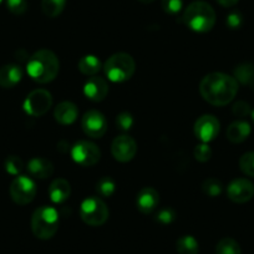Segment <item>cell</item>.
<instances>
[{"label": "cell", "instance_id": "6da1fadb", "mask_svg": "<svg viewBox=\"0 0 254 254\" xmlns=\"http://www.w3.org/2000/svg\"><path fill=\"white\" fill-rule=\"evenodd\" d=\"M203 100L214 106H224L233 101L238 92V81L223 72H211L199 82Z\"/></svg>", "mask_w": 254, "mask_h": 254}, {"label": "cell", "instance_id": "603a6c76", "mask_svg": "<svg viewBox=\"0 0 254 254\" xmlns=\"http://www.w3.org/2000/svg\"><path fill=\"white\" fill-rule=\"evenodd\" d=\"M178 254H198V242L193 236H182L176 242Z\"/></svg>", "mask_w": 254, "mask_h": 254}, {"label": "cell", "instance_id": "d6a6232c", "mask_svg": "<svg viewBox=\"0 0 254 254\" xmlns=\"http://www.w3.org/2000/svg\"><path fill=\"white\" fill-rule=\"evenodd\" d=\"M116 125L120 130L122 131L130 130L133 125V119L131 116V114H128V112H122V114H120L116 119Z\"/></svg>", "mask_w": 254, "mask_h": 254}, {"label": "cell", "instance_id": "9c48e42d", "mask_svg": "<svg viewBox=\"0 0 254 254\" xmlns=\"http://www.w3.org/2000/svg\"><path fill=\"white\" fill-rule=\"evenodd\" d=\"M72 160L82 167H91L101 158V151L90 141H79L71 150Z\"/></svg>", "mask_w": 254, "mask_h": 254}, {"label": "cell", "instance_id": "e575fe53", "mask_svg": "<svg viewBox=\"0 0 254 254\" xmlns=\"http://www.w3.org/2000/svg\"><path fill=\"white\" fill-rule=\"evenodd\" d=\"M227 25L229 29H239L243 24V16L239 11H232L228 16H227L226 20Z\"/></svg>", "mask_w": 254, "mask_h": 254}, {"label": "cell", "instance_id": "3957f363", "mask_svg": "<svg viewBox=\"0 0 254 254\" xmlns=\"http://www.w3.org/2000/svg\"><path fill=\"white\" fill-rule=\"evenodd\" d=\"M183 21L196 33H208L216 24V13L206 1H193L183 13Z\"/></svg>", "mask_w": 254, "mask_h": 254}, {"label": "cell", "instance_id": "ba28073f", "mask_svg": "<svg viewBox=\"0 0 254 254\" xmlns=\"http://www.w3.org/2000/svg\"><path fill=\"white\" fill-rule=\"evenodd\" d=\"M53 105V96L48 90L38 89L28 95L24 102V110L30 116L39 117L45 115Z\"/></svg>", "mask_w": 254, "mask_h": 254}, {"label": "cell", "instance_id": "d4e9b609", "mask_svg": "<svg viewBox=\"0 0 254 254\" xmlns=\"http://www.w3.org/2000/svg\"><path fill=\"white\" fill-rule=\"evenodd\" d=\"M216 254H242V249L233 238H223L217 244Z\"/></svg>", "mask_w": 254, "mask_h": 254}, {"label": "cell", "instance_id": "d590c367", "mask_svg": "<svg viewBox=\"0 0 254 254\" xmlns=\"http://www.w3.org/2000/svg\"><path fill=\"white\" fill-rule=\"evenodd\" d=\"M233 114L238 117H246L249 114H252L251 106H249L247 102L244 101H238L233 105V109H232Z\"/></svg>", "mask_w": 254, "mask_h": 254}, {"label": "cell", "instance_id": "d6986e66", "mask_svg": "<svg viewBox=\"0 0 254 254\" xmlns=\"http://www.w3.org/2000/svg\"><path fill=\"white\" fill-rule=\"evenodd\" d=\"M28 171L33 177L45 180L54 173V165L46 158L35 157L29 161Z\"/></svg>", "mask_w": 254, "mask_h": 254}, {"label": "cell", "instance_id": "4dcf8cb0", "mask_svg": "<svg viewBox=\"0 0 254 254\" xmlns=\"http://www.w3.org/2000/svg\"><path fill=\"white\" fill-rule=\"evenodd\" d=\"M6 6L14 15H23L28 10L26 0H6Z\"/></svg>", "mask_w": 254, "mask_h": 254}, {"label": "cell", "instance_id": "8d00e7d4", "mask_svg": "<svg viewBox=\"0 0 254 254\" xmlns=\"http://www.w3.org/2000/svg\"><path fill=\"white\" fill-rule=\"evenodd\" d=\"M217 1H218V4H221L222 6H224V8H231V6L236 5L239 0H217Z\"/></svg>", "mask_w": 254, "mask_h": 254}, {"label": "cell", "instance_id": "f546056e", "mask_svg": "<svg viewBox=\"0 0 254 254\" xmlns=\"http://www.w3.org/2000/svg\"><path fill=\"white\" fill-rule=\"evenodd\" d=\"M161 5L165 13L170 14V15H176L182 10L183 1L182 0H162Z\"/></svg>", "mask_w": 254, "mask_h": 254}, {"label": "cell", "instance_id": "cb8c5ba5", "mask_svg": "<svg viewBox=\"0 0 254 254\" xmlns=\"http://www.w3.org/2000/svg\"><path fill=\"white\" fill-rule=\"evenodd\" d=\"M66 6V0H41V10L48 18H56Z\"/></svg>", "mask_w": 254, "mask_h": 254}, {"label": "cell", "instance_id": "7402d4cb", "mask_svg": "<svg viewBox=\"0 0 254 254\" xmlns=\"http://www.w3.org/2000/svg\"><path fill=\"white\" fill-rule=\"evenodd\" d=\"M234 79L254 89V66L252 64H242L234 70Z\"/></svg>", "mask_w": 254, "mask_h": 254}, {"label": "cell", "instance_id": "52a82bcc", "mask_svg": "<svg viewBox=\"0 0 254 254\" xmlns=\"http://www.w3.org/2000/svg\"><path fill=\"white\" fill-rule=\"evenodd\" d=\"M10 196L15 203L28 204L36 196V185L28 176H18L10 185Z\"/></svg>", "mask_w": 254, "mask_h": 254}, {"label": "cell", "instance_id": "9a60e30c", "mask_svg": "<svg viewBox=\"0 0 254 254\" xmlns=\"http://www.w3.org/2000/svg\"><path fill=\"white\" fill-rule=\"evenodd\" d=\"M84 94L91 101L100 102L109 94V85L102 77L92 76L85 82Z\"/></svg>", "mask_w": 254, "mask_h": 254}, {"label": "cell", "instance_id": "8fae6325", "mask_svg": "<svg viewBox=\"0 0 254 254\" xmlns=\"http://www.w3.org/2000/svg\"><path fill=\"white\" fill-rule=\"evenodd\" d=\"M219 128L221 124L217 117L212 115H203L194 124V135L203 143H208L218 136Z\"/></svg>", "mask_w": 254, "mask_h": 254}, {"label": "cell", "instance_id": "7c38bea8", "mask_svg": "<svg viewBox=\"0 0 254 254\" xmlns=\"http://www.w3.org/2000/svg\"><path fill=\"white\" fill-rule=\"evenodd\" d=\"M136 152H137V145L135 140L127 135L116 137L111 145L112 156L119 162H130L136 156Z\"/></svg>", "mask_w": 254, "mask_h": 254}, {"label": "cell", "instance_id": "f35d334b", "mask_svg": "<svg viewBox=\"0 0 254 254\" xmlns=\"http://www.w3.org/2000/svg\"><path fill=\"white\" fill-rule=\"evenodd\" d=\"M252 120H253V122H254V110L252 111Z\"/></svg>", "mask_w": 254, "mask_h": 254}, {"label": "cell", "instance_id": "30bf717a", "mask_svg": "<svg viewBox=\"0 0 254 254\" xmlns=\"http://www.w3.org/2000/svg\"><path fill=\"white\" fill-rule=\"evenodd\" d=\"M81 127L85 135L92 138H100L107 131V121L104 115L96 110H90L81 120Z\"/></svg>", "mask_w": 254, "mask_h": 254}, {"label": "cell", "instance_id": "7a4b0ae2", "mask_svg": "<svg viewBox=\"0 0 254 254\" xmlns=\"http://www.w3.org/2000/svg\"><path fill=\"white\" fill-rule=\"evenodd\" d=\"M59 69H60V63L58 56L53 51L46 49L36 51L29 59L26 66L29 76L39 84H48L53 81L58 76Z\"/></svg>", "mask_w": 254, "mask_h": 254}, {"label": "cell", "instance_id": "4316f807", "mask_svg": "<svg viewBox=\"0 0 254 254\" xmlns=\"http://www.w3.org/2000/svg\"><path fill=\"white\" fill-rule=\"evenodd\" d=\"M114 180L111 177H101L96 183V190L97 193L101 197H111L115 192Z\"/></svg>", "mask_w": 254, "mask_h": 254}, {"label": "cell", "instance_id": "277c9868", "mask_svg": "<svg viewBox=\"0 0 254 254\" xmlns=\"http://www.w3.org/2000/svg\"><path fill=\"white\" fill-rule=\"evenodd\" d=\"M59 213L54 207L41 206L33 213L31 217V231L39 239L53 238L59 229Z\"/></svg>", "mask_w": 254, "mask_h": 254}, {"label": "cell", "instance_id": "ffe728a7", "mask_svg": "<svg viewBox=\"0 0 254 254\" xmlns=\"http://www.w3.org/2000/svg\"><path fill=\"white\" fill-rule=\"evenodd\" d=\"M251 125L246 121H234L227 128V138L233 143H241L251 135Z\"/></svg>", "mask_w": 254, "mask_h": 254}, {"label": "cell", "instance_id": "ac0fdd59", "mask_svg": "<svg viewBox=\"0 0 254 254\" xmlns=\"http://www.w3.org/2000/svg\"><path fill=\"white\" fill-rule=\"evenodd\" d=\"M71 194L70 183L64 178H56L49 187V196L54 203H64Z\"/></svg>", "mask_w": 254, "mask_h": 254}, {"label": "cell", "instance_id": "5bb4252c", "mask_svg": "<svg viewBox=\"0 0 254 254\" xmlns=\"http://www.w3.org/2000/svg\"><path fill=\"white\" fill-rule=\"evenodd\" d=\"M160 197L153 187H143L136 197V207L143 214H150L157 208Z\"/></svg>", "mask_w": 254, "mask_h": 254}, {"label": "cell", "instance_id": "1f68e13d", "mask_svg": "<svg viewBox=\"0 0 254 254\" xmlns=\"http://www.w3.org/2000/svg\"><path fill=\"white\" fill-rule=\"evenodd\" d=\"M194 157L199 162H207V161L211 160L212 157V150L207 143L202 142L201 145H197L194 148Z\"/></svg>", "mask_w": 254, "mask_h": 254}, {"label": "cell", "instance_id": "44dd1931", "mask_svg": "<svg viewBox=\"0 0 254 254\" xmlns=\"http://www.w3.org/2000/svg\"><path fill=\"white\" fill-rule=\"evenodd\" d=\"M80 72L87 76H94L101 70V63L95 55H86L82 56L77 64Z\"/></svg>", "mask_w": 254, "mask_h": 254}, {"label": "cell", "instance_id": "f1b7e54d", "mask_svg": "<svg viewBox=\"0 0 254 254\" xmlns=\"http://www.w3.org/2000/svg\"><path fill=\"white\" fill-rule=\"evenodd\" d=\"M5 170L10 175L18 176L24 170V162L18 156H9L5 160Z\"/></svg>", "mask_w": 254, "mask_h": 254}, {"label": "cell", "instance_id": "e0dca14e", "mask_svg": "<svg viewBox=\"0 0 254 254\" xmlns=\"http://www.w3.org/2000/svg\"><path fill=\"white\" fill-rule=\"evenodd\" d=\"M79 110L75 104L70 101H64L55 107L54 117L60 125H71L76 121Z\"/></svg>", "mask_w": 254, "mask_h": 254}, {"label": "cell", "instance_id": "484cf974", "mask_svg": "<svg viewBox=\"0 0 254 254\" xmlns=\"http://www.w3.org/2000/svg\"><path fill=\"white\" fill-rule=\"evenodd\" d=\"M202 190L208 197H218L223 192V185L217 178H207L202 185Z\"/></svg>", "mask_w": 254, "mask_h": 254}, {"label": "cell", "instance_id": "8992f818", "mask_svg": "<svg viewBox=\"0 0 254 254\" xmlns=\"http://www.w3.org/2000/svg\"><path fill=\"white\" fill-rule=\"evenodd\" d=\"M80 217L89 226H102L109 218V208L99 197H89L81 203Z\"/></svg>", "mask_w": 254, "mask_h": 254}, {"label": "cell", "instance_id": "2e32d148", "mask_svg": "<svg viewBox=\"0 0 254 254\" xmlns=\"http://www.w3.org/2000/svg\"><path fill=\"white\" fill-rule=\"evenodd\" d=\"M23 77V71L20 66L14 65V64H8L0 67V86L4 89H13Z\"/></svg>", "mask_w": 254, "mask_h": 254}, {"label": "cell", "instance_id": "4fadbf2b", "mask_svg": "<svg viewBox=\"0 0 254 254\" xmlns=\"http://www.w3.org/2000/svg\"><path fill=\"white\" fill-rule=\"evenodd\" d=\"M227 196L236 203H246L254 196V185L247 178H236L227 187Z\"/></svg>", "mask_w": 254, "mask_h": 254}, {"label": "cell", "instance_id": "ab89813d", "mask_svg": "<svg viewBox=\"0 0 254 254\" xmlns=\"http://www.w3.org/2000/svg\"><path fill=\"white\" fill-rule=\"evenodd\" d=\"M1 1H3V0H0V3H1Z\"/></svg>", "mask_w": 254, "mask_h": 254}, {"label": "cell", "instance_id": "5b68a950", "mask_svg": "<svg viewBox=\"0 0 254 254\" xmlns=\"http://www.w3.org/2000/svg\"><path fill=\"white\" fill-rule=\"evenodd\" d=\"M136 64L131 55L125 53L114 54L107 59L104 71L107 79L112 82H124L130 80L135 74Z\"/></svg>", "mask_w": 254, "mask_h": 254}, {"label": "cell", "instance_id": "836d02e7", "mask_svg": "<svg viewBox=\"0 0 254 254\" xmlns=\"http://www.w3.org/2000/svg\"><path fill=\"white\" fill-rule=\"evenodd\" d=\"M176 213L172 208H163L157 213L156 221L160 222L161 224H170L175 221Z\"/></svg>", "mask_w": 254, "mask_h": 254}, {"label": "cell", "instance_id": "83f0119b", "mask_svg": "<svg viewBox=\"0 0 254 254\" xmlns=\"http://www.w3.org/2000/svg\"><path fill=\"white\" fill-rule=\"evenodd\" d=\"M239 167L246 176L254 177V152H247L239 160Z\"/></svg>", "mask_w": 254, "mask_h": 254}, {"label": "cell", "instance_id": "74e56055", "mask_svg": "<svg viewBox=\"0 0 254 254\" xmlns=\"http://www.w3.org/2000/svg\"><path fill=\"white\" fill-rule=\"evenodd\" d=\"M140 1L142 4H151V3H153L155 0H140Z\"/></svg>", "mask_w": 254, "mask_h": 254}]
</instances>
